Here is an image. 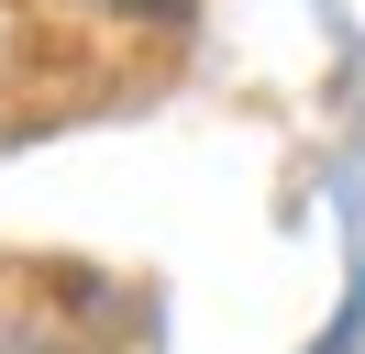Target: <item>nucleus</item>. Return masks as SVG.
<instances>
[{
    "label": "nucleus",
    "instance_id": "obj_1",
    "mask_svg": "<svg viewBox=\"0 0 365 354\" xmlns=\"http://www.w3.org/2000/svg\"><path fill=\"white\" fill-rule=\"evenodd\" d=\"M111 11H178V0H111Z\"/></svg>",
    "mask_w": 365,
    "mask_h": 354
},
{
    "label": "nucleus",
    "instance_id": "obj_2",
    "mask_svg": "<svg viewBox=\"0 0 365 354\" xmlns=\"http://www.w3.org/2000/svg\"><path fill=\"white\" fill-rule=\"evenodd\" d=\"M0 354H34V343H0Z\"/></svg>",
    "mask_w": 365,
    "mask_h": 354
}]
</instances>
